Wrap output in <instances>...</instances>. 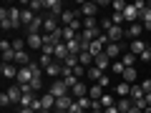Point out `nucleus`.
<instances>
[{"label": "nucleus", "instance_id": "7", "mask_svg": "<svg viewBox=\"0 0 151 113\" xmlns=\"http://www.w3.org/2000/svg\"><path fill=\"white\" fill-rule=\"evenodd\" d=\"M144 30L146 28L141 25V23H131V25L126 28V38H129V40H139V38L144 35Z\"/></svg>", "mask_w": 151, "mask_h": 113}, {"label": "nucleus", "instance_id": "5", "mask_svg": "<svg viewBox=\"0 0 151 113\" xmlns=\"http://www.w3.org/2000/svg\"><path fill=\"white\" fill-rule=\"evenodd\" d=\"M63 3H60V0H45V13H48V15H53V18H60L63 15Z\"/></svg>", "mask_w": 151, "mask_h": 113}, {"label": "nucleus", "instance_id": "30", "mask_svg": "<svg viewBox=\"0 0 151 113\" xmlns=\"http://www.w3.org/2000/svg\"><path fill=\"white\" fill-rule=\"evenodd\" d=\"M28 48H38V50H43V35H28Z\"/></svg>", "mask_w": 151, "mask_h": 113}, {"label": "nucleus", "instance_id": "48", "mask_svg": "<svg viewBox=\"0 0 151 113\" xmlns=\"http://www.w3.org/2000/svg\"><path fill=\"white\" fill-rule=\"evenodd\" d=\"M68 113H86V111H83V108L78 106V103H73V106H70V111H68Z\"/></svg>", "mask_w": 151, "mask_h": 113}, {"label": "nucleus", "instance_id": "17", "mask_svg": "<svg viewBox=\"0 0 151 113\" xmlns=\"http://www.w3.org/2000/svg\"><path fill=\"white\" fill-rule=\"evenodd\" d=\"M111 63H113V60L108 58L106 53H101V55H96V58H93V65H96V68H101L103 73H106V68H111Z\"/></svg>", "mask_w": 151, "mask_h": 113}, {"label": "nucleus", "instance_id": "39", "mask_svg": "<svg viewBox=\"0 0 151 113\" xmlns=\"http://www.w3.org/2000/svg\"><path fill=\"white\" fill-rule=\"evenodd\" d=\"M111 23H113V25H121V28H124V25H126L124 13H113V15H111Z\"/></svg>", "mask_w": 151, "mask_h": 113}, {"label": "nucleus", "instance_id": "40", "mask_svg": "<svg viewBox=\"0 0 151 113\" xmlns=\"http://www.w3.org/2000/svg\"><path fill=\"white\" fill-rule=\"evenodd\" d=\"M111 70H113V73H119V75H124V70H126V65L121 63V60H113V63H111Z\"/></svg>", "mask_w": 151, "mask_h": 113}, {"label": "nucleus", "instance_id": "44", "mask_svg": "<svg viewBox=\"0 0 151 113\" xmlns=\"http://www.w3.org/2000/svg\"><path fill=\"white\" fill-rule=\"evenodd\" d=\"M13 48L15 50H25V40H23V38H15V40H13Z\"/></svg>", "mask_w": 151, "mask_h": 113}, {"label": "nucleus", "instance_id": "37", "mask_svg": "<svg viewBox=\"0 0 151 113\" xmlns=\"http://www.w3.org/2000/svg\"><path fill=\"white\" fill-rule=\"evenodd\" d=\"M76 103H78V106H81L83 111H86V108H88V111H91V108H93V101H91V98H88V96H83V98H76Z\"/></svg>", "mask_w": 151, "mask_h": 113}, {"label": "nucleus", "instance_id": "43", "mask_svg": "<svg viewBox=\"0 0 151 113\" xmlns=\"http://www.w3.org/2000/svg\"><path fill=\"white\" fill-rule=\"evenodd\" d=\"M0 106H3V108H10L13 106L10 98H8V93H0Z\"/></svg>", "mask_w": 151, "mask_h": 113}, {"label": "nucleus", "instance_id": "33", "mask_svg": "<svg viewBox=\"0 0 151 113\" xmlns=\"http://www.w3.org/2000/svg\"><path fill=\"white\" fill-rule=\"evenodd\" d=\"M25 8H30L35 15H40V10L45 8V0H30V3H25Z\"/></svg>", "mask_w": 151, "mask_h": 113}, {"label": "nucleus", "instance_id": "41", "mask_svg": "<svg viewBox=\"0 0 151 113\" xmlns=\"http://www.w3.org/2000/svg\"><path fill=\"white\" fill-rule=\"evenodd\" d=\"M111 8H113V13H124L126 10V3H124V0H113Z\"/></svg>", "mask_w": 151, "mask_h": 113}, {"label": "nucleus", "instance_id": "21", "mask_svg": "<svg viewBox=\"0 0 151 113\" xmlns=\"http://www.w3.org/2000/svg\"><path fill=\"white\" fill-rule=\"evenodd\" d=\"M103 93H106V88L103 86H98V83H93L91 88H88V98H91V101H101V96Z\"/></svg>", "mask_w": 151, "mask_h": 113}, {"label": "nucleus", "instance_id": "1", "mask_svg": "<svg viewBox=\"0 0 151 113\" xmlns=\"http://www.w3.org/2000/svg\"><path fill=\"white\" fill-rule=\"evenodd\" d=\"M0 50H3V63H15V48H13V40H0Z\"/></svg>", "mask_w": 151, "mask_h": 113}, {"label": "nucleus", "instance_id": "12", "mask_svg": "<svg viewBox=\"0 0 151 113\" xmlns=\"http://www.w3.org/2000/svg\"><path fill=\"white\" fill-rule=\"evenodd\" d=\"M0 28L3 30H13V23H10V8H0Z\"/></svg>", "mask_w": 151, "mask_h": 113}, {"label": "nucleus", "instance_id": "2", "mask_svg": "<svg viewBox=\"0 0 151 113\" xmlns=\"http://www.w3.org/2000/svg\"><path fill=\"white\" fill-rule=\"evenodd\" d=\"M48 91L53 93L55 98H63V96H68V93H70V88L65 86V81H63V78H55V81H53V86H50Z\"/></svg>", "mask_w": 151, "mask_h": 113}, {"label": "nucleus", "instance_id": "4", "mask_svg": "<svg viewBox=\"0 0 151 113\" xmlns=\"http://www.w3.org/2000/svg\"><path fill=\"white\" fill-rule=\"evenodd\" d=\"M73 103H76V98L70 96V93H68V96H63V98H55V113H68Z\"/></svg>", "mask_w": 151, "mask_h": 113}, {"label": "nucleus", "instance_id": "3", "mask_svg": "<svg viewBox=\"0 0 151 113\" xmlns=\"http://www.w3.org/2000/svg\"><path fill=\"white\" fill-rule=\"evenodd\" d=\"M124 50H126V48H124V43H108L103 53H106V55H108L111 60H121V55H124Z\"/></svg>", "mask_w": 151, "mask_h": 113}, {"label": "nucleus", "instance_id": "24", "mask_svg": "<svg viewBox=\"0 0 151 113\" xmlns=\"http://www.w3.org/2000/svg\"><path fill=\"white\" fill-rule=\"evenodd\" d=\"M86 78H88L91 83H98V81L103 78V70L96 68V65H91V68H88V73H86Z\"/></svg>", "mask_w": 151, "mask_h": 113}, {"label": "nucleus", "instance_id": "46", "mask_svg": "<svg viewBox=\"0 0 151 113\" xmlns=\"http://www.w3.org/2000/svg\"><path fill=\"white\" fill-rule=\"evenodd\" d=\"M139 60H144V63H151V53H149V50H144V53L139 55Z\"/></svg>", "mask_w": 151, "mask_h": 113}, {"label": "nucleus", "instance_id": "34", "mask_svg": "<svg viewBox=\"0 0 151 113\" xmlns=\"http://www.w3.org/2000/svg\"><path fill=\"white\" fill-rule=\"evenodd\" d=\"M20 18H23V28H28L33 20H35V13H33L30 8H23V15H20Z\"/></svg>", "mask_w": 151, "mask_h": 113}, {"label": "nucleus", "instance_id": "10", "mask_svg": "<svg viewBox=\"0 0 151 113\" xmlns=\"http://www.w3.org/2000/svg\"><path fill=\"white\" fill-rule=\"evenodd\" d=\"M18 65L15 63H3L0 65V75H3V78H18Z\"/></svg>", "mask_w": 151, "mask_h": 113}, {"label": "nucleus", "instance_id": "31", "mask_svg": "<svg viewBox=\"0 0 151 113\" xmlns=\"http://www.w3.org/2000/svg\"><path fill=\"white\" fill-rule=\"evenodd\" d=\"M33 101H35V96H33V91H23V98H20V106L18 108H30Z\"/></svg>", "mask_w": 151, "mask_h": 113}, {"label": "nucleus", "instance_id": "47", "mask_svg": "<svg viewBox=\"0 0 151 113\" xmlns=\"http://www.w3.org/2000/svg\"><path fill=\"white\" fill-rule=\"evenodd\" d=\"M141 88H144L146 93H151V78H146V81H141Z\"/></svg>", "mask_w": 151, "mask_h": 113}, {"label": "nucleus", "instance_id": "51", "mask_svg": "<svg viewBox=\"0 0 151 113\" xmlns=\"http://www.w3.org/2000/svg\"><path fill=\"white\" fill-rule=\"evenodd\" d=\"M129 113H144V111H141V108H136V106H134V108H131Z\"/></svg>", "mask_w": 151, "mask_h": 113}, {"label": "nucleus", "instance_id": "28", "mask_svg": "<svg viewBox=\"0 0 151 113\" xmlns=\"http://www.w3.org/2000/svg\"><path fill=\"white\" fill-rule=\"evenodd\" d=\"M70 96H73V98H83V96H88V88H86V83H78V86H73V88H70Z\"/></svg>", "mask_w": 151, "mask_h": 113}, {"label": "nucleus", "instance_id": "9", "mask_svg": "<svg viewBox=\"0 0 151 113\" xmlns=\"http://www.w3.org/2000/svg\"><path fill=\"white\" fill-rule=\"evenodd\" d=\"M15 81H18V86H30V81H33V70L28 68V65H25V68H20V70H18V78H15Z\"/></svg>", "mask_w": 151, "mask_h": 113}, {"label": "nucleus", "instance_id": "50", "mask_svg": "<svg viewBox=\"0 0 151 113\" xmlns=\"http://www.w3.org/2000/svg\"><path fill=\"white\" fill-rule=\"evenodd\" d=\"M18 111H20V113H35L33 108H18Z\"/></svg>", "mask_w": 151, "mask_h": 113}, {"label": "nucleus", "instance_id": "18", "mask_svg": "<svg viewBox=\"0 0 151 113\" xmlns=\"http://www.w3.org/2000/svg\"><path fill=\"white\" fill-rule=\"evenodd\" d=\"M139 23L146 28V30H151V8H149V3H146V8L139 13Z\"/></svg>", "mask_w": 151, "mask_h": 113}, {"label": "nucleus", "instance_id": "29", "mask_svg": "<svg viewBox=\"0 0 151 113\" xmlns=\"http://www.w3.org/2000/svg\"><path fill=\"white\" fill-rule=\"evenodd\" d=\"M116 108H119L121 113H129L131 108H134V101H131V98H119V101H116Z\"/></svg>", "mask_w": 151, "mask_h": 113}, {"label": "nucleus", "instance_id": "14", "mask_svg": "<svg viewBox=\"0 0 151 113\" xmlns=\"http://www.w3.org/2000/svg\"><path fill=\"white\" fill-rule=\"evenodd\" d=\"M8 98H10V103H13V106H20L23 88H20V86H10V88H8Z\"/></svg>", "mask_w": 151, "mask_h": 113}, {"label": "nucleus", "instance_id": "15", "mask_svg": "<svg viewBox=\"0 0 151 113\" xmlns=\"http://www.w3.org/2000/svg\"><path fill=\"white\" fill-rule=\"evenodd\" d=\"M98 13V3H81V15L83 18H96Z\"/></svg>", "mask_w": 151, "mask_h": 113}, {"label": "nucleus", "instance_id": "49", "mask_svg": "<svg viewBox=\"0 0 151 113\" xmlns=\"http://www.w3.org/2000/svg\"><path fill=\"white\" fill-rule=\"evenodd\" d=\"M103 113H121V111H119L116 106H113V108H103Z\"/></svg>", "mask_w": 151, "mask_h": 113}, {"label": "nucleus", "instance_id": "23", "mask_svg": "<svg viewBox=\"0 0 151 113\" xmlns=\"http://www.w3.org/2000/svg\"><path fill=\"white\" fill-rule=\"evenodd\" d=\"M136 60H139V55H134L129 48H126V50H124V55H121V63H124L126 68H134V63H136Z\"/></svg>", "mask_w": 151, "mask_h": 113}, {"label": "nucleus", "instance_id": "55", "mask_svg": "<svg viewBox=\"0 0 151 113\" xmlns=\"http://www.w3.org/2000/svg\"><path fill=\"white\" fill-rule=\"evenodd\" d=\"M149 78H151V75H149Z\"/></svg>", "mask_w": 151, "mask_h": 113}, {"label": "nucleus", "instance_id": "22", "mask_svg": "<svg viewBox=\"0 0 151 113\" xmlns=\"http://www.w3.org/2000/svg\"><path fill=\"white\" fill-rule=\"evenodd\" d=\"M146 48H149V45H146L144 40H141V38H139V40H131V43H129V50H131L134 55H141Z\"/></svg>", "mask_w": 151, "mask_h": 113}, {"label": "nucleus", "instance_id": "38", "mask_svg": "<svg viewBox=\"0 0 151 113\" xmlns=\"http://www.w3.org/2000/svg\"><path fill=\"white\" fill-rule=\"evenodd\" d=\"M38 88H43V75H33V81H30V91L35 93Z\"/></svg>", "mask_w": 151, "mask_h": 113}, {"label": "nucleus", "instance_id": "26", "mask_svg": "<svg viewBox=\"0 0 151 113\" xmlns=\"http://www.w3.org/2000/svg\"><path fill=\"white\" fill-rule=\"evenodd\" d=\"M116 101H119V98H116V96H111V93H103V96H101V101H98V103H101V108H113V106H116Z\"/></svg>", "mask_w": 151, "mask_h": 113}, {"label": "nucleus", "instance_id": "20", "mask_svg": "<svg viewBox=\"0 0 151 113\" xmlns=\"http://www.w3.org/2000/svg\"><path fill=\"white\" fill-rule=\"evenodd\" d=\"M131 101H134V103H139V101H144V98H146V91H144V88H141V83H136V86H131Z\"/></svg>", "mask_w": 151, "mask_h": 113}, {"label": "nucleus", "instance_id": "32", "mask_svg": "<svg viewBox=\"0 0 151 113\" xmlns=\"http://www.w3.org/2000/svg\"><path fill=\"white\" fill-rule=\"evenodd\" d=\"M121 78H124L126 83H131V86H136V78H139V73H136V68H126Z\"/></svg>", "mask_w": 151, "mask_h": 113}, {"label": "nucleus", "instance_id": "19", "mask_svg": "<svg viewBox=\"0 0 151 113\" xmlns=\"http://www.w3.org/2000/svg\"><path fill=\"white\" fill-rule=\"evenodd\" d=\"M45 73L50 75V78H60L63 75V63H58V60H53V63L45 68Z\"/></svg>", "mask_w": 151, "mask_h": 113}, {"label": "nucleus", "instance_id": "52", "mask_svg": "<svg viewBox=\"0 0 151 113\" xmlns=\"http://www.w3.org/2000/svg\"><path fill=\"white\" fill-rule=\"evenodd\" d=\"M144 113H151V108H146V111H144Z\"/></svg>", "mask_w": 151, "mask_h": 113}, {"label": "nucleus", "instance_id": "11", "mask_svg": "<svg viewBox=\"0 0 151 113\" xmlns=\"http://www.w3.org/2000/svg\"><path fill=\"white\" fill-rule=\"evenodd\" d=\"M124 20L129 23H139V8L134 5V3H131V5H126V10H124Z\"/></svg>", "mask_w": 151, "mask_h": 113}, {"label": "nucleus", "instance_id": "16", "mask_svg": "<svg viewBox=\"0 0 151 113\" xmlns=\"http://www.w3.org/2000/svg\"><path fill=\"white\" fill-rule=\"evenodd\" d=\"M23 8H10V23H13V30L23 28Z\"/></svg>", "mask_w": 151, "mask_h": 113}, {"label": "nucleus", "instance_id": "42", "mask_svg": "<svg viewBox=\"0 0 151 113\" xmlns=\"http://www.w3.org/2000/svg\"><path fill=\"white\" fill-rule=\"evenodd\" d=\"M53 60H55V58H53V55H43V53H40V68H43V70H45V68H48V65H50V63H53Z\"/></svg>", "mask_w": 151, "mask_h": 113}, {"label": "nucleus", "instance_id": "35", "mask_svg": "<svg viewBox=\"0 0 151 113\" xmlns=\"http://www.w3.org/2000/svg\"><path fill=\"white\" fill-rule=\"evenodd\" d=\"M78 60H81V65H83V68H91V65H93V55L88 53V50H83V53L78 55Z\"/></svg>", "mask_w": 151, "mask_h": 113}, {"label": "nucleus", "instance_id": "13", "mask_svg": "<svg viewBox=\"0 0 151 113\" xmlns=\"http://www.w3.org/2000/svg\"><path fill=\"white\" fill-rule=\"evenodd\" d=\"M60 28H58V18H53V15H48L45 13V23H43V33H58Z\"/></svg>", "mask_w": 151, "mask_h": 113}, {"label": "nucleus", "instance_id": "45", "mask_svg": "<svg viewBox=\"0 0 151 113\" xmlns=\"http://www.w3.org/2000/svg\"><path fill=\"white\" fill-rule=\"evenodd\" d=\"M98 86H103V88H108V86H111V81H108V73H103V78L98 81Z\"/></svg>", "mask_w": 151, "mask_h": 113}, {"label": "nucleus", "instance_id": "25", "mask_svg": "<svg viewBox=\"0 0 151 113\" xmlns=\"http://www.w3.org/2000/svg\"><path fill=\"white\" fill-rule=\"evenodd\" d=\"M15 65H18V68H25V65H30V58H28L25 50H15Z\"/></svg>", "mask_w": 151, "mask_h": 113}, {"label": "nucleus", "instance_id": "36", "mask_svg": "<svg viewBox=\"0 0 151 113\" xmlns=\"http://www.w3.org/2000/svg\"><path fill=\"white\" fill-rule=\"evenodd\" d=\"M60 33H63V43H68V40H73V38L78 35L73 28H60Z\"/></svg>", "mask_w": 151, "mask_h": 113}, {"label": "nucleus", "instance_id": "53", "mask_svg": "<svg viewBox=\"0 0 151 113\" xmlns=\"http://www.w3.org/2000/svg\"><path fill=\"white\" fill-rule=\"evenodd\" d=\"M13 113H20V111H13Z\"/></svg>", "mask_w": 151, "mask_h": 113}, {"label": "nucleus", "instance_id": "8", "mask_svg": "<svg viewBox=\"0 0 151 113\" xmlns=\"http://www.w3.org/2000/svg\"><path fill=\"white\" fill-rule=\"evenodd\" d=\"M40 103H43V111H45V113L55 111V96H53L50 91H45L43 96H40Z\"/></svg>", "mask_w": 151, "mask_h": 113}, {"label": "nucleus", "instance_id": "54", "mask_svg": "<svg viewBox=\"0 0 151 113\" xmlns=\"http://www.w3.org/2000/svg\"><path fill=\"white\" fill-rule=\"evenodd\" d=\"M149 8H151V3H149Z\"/></svg>", "mask_w": 151, "mask_h": 113}, {"label": "nucleus", "instance_id": "6", "mask_svg": "<svg viewBox=\"0 0 151 113\" xmlns=\"http://www.w3.org/2000/svg\"><path fill=\"white\" fill-rule=\"evenodd\" d=\"M58 20L63 23V28H68V25H73L76 20H81V10H68V8H65V10H63V15H60Z\"/></svg>", "mask_w": 151, "mask_h": 113}, {"label": "nucleus", "instance_id": "27", "mask_svg": "<svg viewBox=\"0 0 151 113\" xmlns=\"http://www.w3.org/2000/svg\"><path fill=\"white\" fill-rule=\"evenodd\" d=\"M116 96H119V98H129V96H131V83L121 81L119 86H116Z\"/></svg>", "mask_w": 151, "mask_h": 113}]
</instances>
